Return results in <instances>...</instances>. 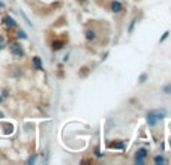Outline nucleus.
Returning a JSON list of instances; mask_svg holds the SVG:
<instances>
[{
  "instance_id": "21",
  "label": "nucleus",
  "mask_w": 171,
  "mask_h": 165,
  "mask_svg": "<svg viewBox=\"0 0 171 165\" xmlns=\"http://www.w3.org/2000/svg\"><path fill=\"white\" fill-rule=\"evenodd\" d=\"M2 102H3V98H2V96H0V104H2Z\"/></svg>"
},
{
  "instance_id": "14",
  "label": "nucleus",
  "mask_w": 171,
  "mask_h": 165,
  "mask_svg": "<svg viewBox=\"0 0 171 165\" xmlns=\"http://www.w3.org/2000/svg\"><path fill=\"white\" fill-rule=\"evenodd\" d=\"M17 38H20V39H27V33L24 32V30H18V32H17Z\"/></svg>"
},
{
  "instance_id": "19",
  "label": "nucleus",
  "mask_w": 171,
  "mask_h": 165,
  "mask_svg": "<svg viewBox=\"0 0 171 165\" xmlns=\"http://www.w3.org/2000/svg\"><path fill=\"white\" fill-rule=\"evenodd\" d=\"M35 161H36V156H32V158H29V161H27V164H33Z\"/></svg>"
},
{
  "instance_id": "20",
  "label": "nucleus",
  "mask_w": 171,
  "mask_h": 165,
  "mask_svg": "<svg viewBox=\"0 0 171 165\" xmlns=\"http://www.w3.org/2000/svg\"><path fill=\"white\" fill-rule=\"evenodd\" d=\"M0 8H6V5H5L3 2H0Z\"/></svg>"
},
{
  "instance_id": "15",
  "label": "nucleus",
  "mask_w": 171,
  "mask_h": 165,
  "mask_svg": "<svg viewBox=\"0 0 171 165\" xmlns=\"http://www.w3.org/2000/svg\"><path fill=\"white\" fill-rule=\"evenodd\" d=\"M168 36H170V32H168V30H167V32H165V33H164V35L161 36V39H159V42L162 44L164 41H165V39H167V38H168Z\"/></svg>"
},
{
  "instance_id": "5",
  "label": "nucleus",
  "mask_w": 171,
  "mask_h": 165,
  "mask_svg": "<svg viewBox=\"0 0 171 165\" xmlns=\"http://www.w3.org/2000/svg\"><path fill=\"white\" fill-rule=\"evenodd\" d=\"M146 120H147V123H149L150 126H155V125L158 123V119H156V114H155V111L147 113V116H146Z\"/></svg>"
},
{
  "instance_id": "16",
  "label": "nucleus",
  "mask_w": 171,
  "mask_h": 165,
  "mask_svg": "<svg viewBox=\"0 0 171 165\" xmlns=\"http://www.w3.org/2000/svg\"><path fill=\"white\" fill-rule=\"evenodd\" d=\"M5 45H6L5 38H3V36H0V50H3V48H5Z\"/></svg>"
},
{
  "instance_id": "9",
  "label": "nucleus",
  "mask_w": 171,
  "mask_h": 165,
  "mask_svg": "<svg viewBox=\"0 0 171 165\" xmlns=\"http://www.w3.org/2000/svg\"><path fill=\"white\" fill-rule=\"evenodd\" d=\"M62 48H63V42H62V41H54V42H53V50H54V51H59Z\"/></svg>"
},
{
  "instance_id": "6",
  "label": "nucleus",
  "mask_w": 171,
  "mask_h": 165,
  "mask_svg": "<svg viewBox=\"0 0 171 165\" xmlns=\"http://www.w3.org/2000/svg\"><path fill=\"white\" fill-rule=\"evenodd\" d=\"M95 38H96V35H95L93 29H87L86 30V39L87 41H95Z\"/></svg>"
},
{
  "instance_id": "11",
  "label": "nucleus",
  "mask_w": 171,
  "mask_h": 165,
  "mask_svg": "<svg viewBox=\"0 0 171 165\" xmlns=\"http://www.w3.org/2000/svg\"><path fill=\"white\" fill-rule=\"evenodd\" d=\"M162 93L164 95H171V83H168V84H165L162 87Z\"/></svg>"
},
{
  "instance_id": "2",
  "label": "nucleus",
  "mask_w": 171,
  "mask_h": 165,
  "mask_svg": "<svg viewBox=\"0 0 171 165\" xmlns=\"http://www.w3.org/2000/svg\"><path fill=\"white\" fill-rule=\"evenodd\" d=\"M3 24H5L6 27L14 29V27H17V21L11 17V15H5V17H3Z\"/></svg>"
},
{
  "instance_id": "13",
  "label": "nucleus",
  "mask_w": 171,
  "mask_h": 165,
  "mask_svg": "<svg viewBox=\"0 0 171 165\" xmlns=\"http://www.w3.org/2000/svg\"><path fill=\"white\" fill-rule=\"evenodd\" d=\"M155 164H158V165L165 164V158H164V156H156V158H155Z\"/></svg>"
},
{
  "instance_id": "1",
  "label": "nucleus",
  "mask_w": 171,
  "mask_h": 165,
  "mask_svg": "<svg viewBox=\"0 0 171 165\" xmlns=\"http://www.w3.org/2000/svg\"><path fill=\"white\" fill-rule=\"evenodd\" d=\"M9 50H11V54H12L14 57H17V59L24 57V50H23V47H21L18 42L11 44V45H9Z\"/></svg>"
},
{
  "instance_id": "7",
  "label": "nucleus",
  "mask_w": 171,
  "mask_h": 165,
  "mask_svg": "<svg viewBox=\"0 0 171 165\" xmlns=\"http://www.w3.org/2000/svg\"><path fill=\"white\" fill-rule=\"evenodd\" d=\"M146 156H147V149H144V147L138 149L135 158H143V159H146Z\"/></svg>"
},
{
  "instance_id": "8",
  "label": "nucleus",
  "mask_w": 171,
  "mask_h": 165,
  "mask_svg": "<svg viewBox=\"0 0 171 165\" xmlns=\"http://www.w3.org/2000/svg\"><path fill=\"white\" fill-rule=\"evenodd\" d=\"M108 147H110V149H120V150H122V149H125V143H123V141H117V143L110 144Z\"/></svg>"
},
{
  "instance_id": "17",
  "label": "nucleus",
  "mask_w": 171,
  "mask_h": 165,
  "mask_svg": "<svg viewBox=\"0 0 171 165\" xmlns=\"http://www.w3.org/2000/svg\"><path fill=\"white\" fill-rule=\"evenodd\" d=\"M135 23H137V20H132V23H131V26H129V33L134 32V26H135Z\"/></svg>"
},
{
  "instance_id": "10",
  "label": "nucleus",
  "mask_w": 171,
  "mask_h": 165,
  "mask_svg": "<svg viewBox=\"0 0 171 165\" xmlns=\"http://www.w3.org/2000/svg\"><path fill=\"white\" fill-rule=\"evenodd\" d=\"M155 114H156V119L158 120H162L164 117L167 116V111L165 110H159V111H155Z\"/></svg>"
},
{
  "instance_id": "12",
  "label": "nucleus",
  "mask_w": 171,
  "mask_h": 165,
  "mask_svg": "<svg viewBox=\"0 0 171 165\" xmlns=\"http://www.w3.org/2000/svg\"><path fill=\"white\" fill-rule=\"evenodd\" d=\"M147 78H149V75H147V74H141V75H140V78H138V83H140V84H144L146 81H147Z\"/></svg>"
},
{
  "instance_id": "18",
  "label": "nucleus",
  "mask_w": 171,
  "mask_h": 165,
  "mask_svg": "<svg viewBox=\"0 0 171 165\" xmlns=\"http://www.w3.org/2000/svg\"><path fill=\"white\" fill-rule=\"evenodd\" d=\"M135 164H137V165L144 164V159H143V158H135Z\"/></svg>"
},
{
  "instance_id": "4",
  "label": "nucleus",
  "mask_w": 171,
  "mask_h": 165,
  "mask_svg": "<svg viewBox=\"0 0 171 165\" xmlns=\"http://www.w3.org/2000/svg\"><path fill=\"white\" fill-rule=\"evenodd\" d=\"M111 12H114V14H119V12H122V9H123V5L120 3L119 0H114V2H111Z\"/></svg>"
},
{
  "instance_id": "3",
  "label": "nucleus",
  "mask_w": 171,
  "mask_h": 165,
  "mask_svg": "<svg viewBox=\"0 0 171 165\" xmlns=\"http://www.w3.org/2000/svg\"><path fill=\"white\" fill-rule=\"evenodd\" d=\"M32 65H33V68L36 71H42L44 69L42 60H41V57H38V56H35L33 59H32Z\"/></svg>"
}]
</instances>
